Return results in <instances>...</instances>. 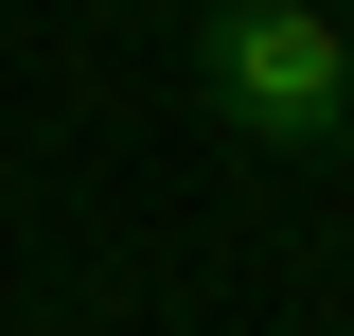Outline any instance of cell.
<instances>
[{
	"instance_id": "1",
	"label": "cell",
	"mask_w": 354,
	"mask_h": 336,
	"mask_svg": "<svg viewBox=\"0 0 354 336\" xmlns=\"http://www.w3.org/2000/svg\"><path fill=\"white\" fill-rule=\"evenodd\" d=\"M177 53H195V106H213L248 160H319V142L354 124V36L319 0H213Z\"/></svg>"
},
{
	"instance_id": "2",
	"label": "cell",
	"mask_w": 354,
	"mask_h": 336,
	"mask_svg": "<svg viewBox=\"0 0 354 336\" xmlns=\"http://www.w3.org/2000/svg\"><path fill=\"white\" fill-rule=\"evenodd\" d=\"M337 212H354V124H337Z\"/></svg>"
},
{
	"instance_id": "3",
	"label": "cell",
	"mask_w": 354,
	"mask_h": 336,
	"mask_svg": "<svg viewBox=\"0 0 354 336\" xmlns=\"http://www.w3.org/2000/svg\"><path fill=\"white\" fill-rule=\"evenodd\" d=\"M319 18H354V0H319Z\"/></svg>"
},
{
	"instance_id": "4",
	"label": "cell",
	"mask_w": 354,
	"mask_h": 336,
	"mask_svg": "<svg viewBox=\"0 0 354 336\" xmlns=\"http://www.w3.org/2000/svg\"><path fill=\"white\" fill-rule=\"evenodd\" d=\"M337 36H354V18H337Z\"/></svg>"
}]
</instances>
